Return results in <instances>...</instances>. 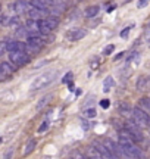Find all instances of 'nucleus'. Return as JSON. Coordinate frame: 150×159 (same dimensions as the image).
<instances>
[{"instance_id": "obj_11", "label": "nucleus", "mask_w": 150, "mask_h": 159, "mask_svg": "<svg viewBox=\"0 0 150 159\" xmlns=\"http://www.w3.org/2000/svg\"><path fill=\"white\" fill-rule=\"evenodd\" d=\"M146 84H147V80H146V77H139L135 87H137V90L141 91V90H144V89H146Z\"/></svg>"}, {"instance_id": "obj_17", "label": "nucleus", "mask_w": 150, "mask_h": 159, "mask_svg": "<svg viewBox=\"0 0 150 159\" xmlns=\"http://www.w3.org/2000/svg\"><path fill=\"white\" fill-rule=\"evenodd\" d=\"M47 128H49V122H47V121H44V122L38 127V133H44Z\"/></svg>"}, {"instance_id": "obj_23", "label": "nucleus", "mask_w": 150, "mask_h": 159, "mask_svg": "<svg viewBox=\"0 0 150 159\" xmlns=\"http://www.w3.org/2000/svg\"><path fill=\"white\" fill-rule=\"evenodd\" d=\"M82 127H84V130H88V128H90V125H88L87 121H82Z\"/></svg>"}, {"instance_id": "obj_13", "label": "nucleus", "mask_w": 150, "mask_h": 159, "mask_svg": "<svg viewBox=\"0 0 150 159\" xmlns=\"http://www.w3.org/2000/svg\"><path fill=\"white\" fill-rule=\"evenodd\" d=\"M28 13H29V16L34 19V18H40L41 15H43V13H46V12H44V11H40V9H35V7H33V9H29Z\"/></svg>"}, {"instance_id": "obj_7", "label": "nucleus", "mask_w": 150, "mask_h": 159, "mask_svg": "<svg viewBox=\"0 0 150 159\" xmlns=\"http://www.w3.org/2000/svg\"><path fill=\"white\" fill-rule=\"evenodd\" d=\"M13 71H15V68H13L9 62H2V65H0V78L7 80V77L12 75Z\"/></svg>"}, {"instance_id": "obj_1", "label": "nucleus", "mask_w": 150, "mask_h": 159, "mask_svg": "<svg viewBox=\"0 0 150 159\" xmlns=\"http://www.w3.org/2000/svg\"><path fill=\"white\" fill-rule=\"evenodd\" d=\"M55 77H56V72H55V71H49V72H44V74L35 77V78L33 80L31 85H29V90L35 91V90H41V89H44V87H47V85L55 80Z\"/></svg>"}, {"instance_id": "obj_20", "label": "nucleus", "mask_w": 150, "mask_h": 159, "mask_svg": "<svg viewBox=\"0 0 150 159\" xmlns=\"http://www.w3.org/2000/svg\"><path fill=\"white\" fill-rule=\"evenodd\" d=\"M144 39L147 43H150V27L147 30H146V33H144Z\"/></svg>"}, {"instance_id": "obj_9", "label": "nucleus", "mask_w": 150, "mask_h": 159, "mask_svg": "<svg viewBox=\"0 0 150 159\" xmlns=\"http://www.w3.org/2000/svg\"><path fill=\"white\" fill-rule=\"evenodd\" d=\"M35 146H37V140H35V139L28 140V143L25 144V148H24V150H22V153L25 155V156H27V155H29L35 149Z\"/></svg>"}, {"instance_id": "obj_16", "label": "nucleus", "mask_w": 150, "mask_h": 159, "mask_svg": "<svg viewBox=\"0 0 150 159\" xmlns=\"http://www.w3.org/2000/svg\"><path fill=\"white\" fill-rule=\"evenodd\" d=\"M12 156H13V148H9L3 155V159H12Z\"/></svg>"}, {"instance_id": "obj_24", "label": "nucleus", "mask_w": 150, "mask_h": 159, "mask_svg": "<svg viewBox=\"0 0 150 159\" xmlns=\"http://www.w3.org/2000/svg\"><path fill=\"white\" fill-rule=\"evenodd\" d=\"M124 55H125V53H124V52H121V53H119V55H116V56H115V61H118V59H121V57L124 56Z\"/></svg>"}, {"instance_id": "obj_5", "label": "nucleus", "mask_w": 150, "mask_h": 159, "mask_svg": "<svg viewBox=\"0 0 150 159\" xmlns=\"http://www.w3.org/2000/svg\"><path fill=\"white\" fill-rule=\"evenodd\" d=\"M86 35H87V30H84V28H75V30H71L66 37H68L71 41H78V40L84 39Z\"/></svg>"}, {"instance_id": "obj_12", "label": "nucleus", "mask_w": 150, "mask_h": 159, "mask_svg": "<svg viewBox=\"0 0 150 159\" xmlns=\"http://www.w3.org/2000/svg\"><path fill=\"white\" fill-rule=\"evenodd\" d=\"M52 99H53V94H49V96H44V97H43V99H41V100H40V102L37 103V109H41V108H43V106H44V105H47V103L50 102Z\"/></svg>"}, {"instance_id": "obj_22", "label": "nucleus", "mask_w": 150, "mask_h": 159, "mask_svg": "<svg viewBox=\"0 0 150 159\" xmlns=\"http://www.w3.org/2000/svg\"><path fill=\"white\" fill-rule=\"evenodd\" d=\"M72 78V72H68V74L65 75V78H64V83H68L69 80Z\"/></svg>"}, {"instance_id": "obj_8", "label": "nucleus", "mask_w": 150, "mask_h": 159, "mask_svg": "<svg viewBox=\"0 0 150 159\" xmlns=\"http://www.w3.org/2000/svg\"><path fill=\"white\" fill-rule=\"evenodd\" d=\"M99 11H100V6H97V5L88 6V7H86V11H84V16L86 18H94L99 13Z\"/></svg>"}, {"instance_id": "obj_21", "label": "nucleus", "mask_w": 150, "mask_h": 159, "mask_svg": "<svg viewBox=\"0 0 150 159\" xmlns=\"http://www.w3.org/2000/svg\"><path fill=\"white\" fill-rule=\"evenodd\" d=\"M147 3H149L147 0H141V2H139V3H137V6H139L140 9H143L144 6H147Z\"/></svg>"}, {"instance_id": "obj_14", "label": "nucleus", "mask_w": 150, "mask_h": 159, "mask_svg": "<svg viewBox=\"0 0 150 159\" xmlns=\"http://www.w3.org/2000/svg\"><path fill=\"white\" fill-rule=\"evenodd\" d=\"M84 116H86V118H96V115H97V111H96V109L94 108H90V109H86V111H84Z\"/></svg>"}, {"instance_id": "obj_15", "label": "nucleus", "mask_w": 150, "mask_h": 159, "mask_svg": "<svg viewBox=\"0 0 150 159\" xmlns=\"http://www.w3.org/2000/svg\"><path fill=\"white\" fill-rule=\"evenodd\" d=\"M113 50H115V46H113V44L106 46V47H104V50H103V55H106V56H108V55H110Z\"/></svg>"}, {"instance_id": "obj_18", "label": "nucleus", "mask_w": 150, "mask_h": 159, "mask_svg": "<svg viewBox=\"0 0 150 159\" xmlns=\"http://www.w3.org/2000/svg\"><path fill=\"white\" fill-rule=\"evenodd\" d=\"M100 106L104 109H108L110 106V100H108V99H103V100H100Z\"/></svg>"}, {"instance_id": "obj_19", "label": "nucleus", "mask_w": 150, "mask_h": 159, "mask_svg": "<svg viewBox=\"0 0 150 159\" xmlns=\"http://www.w3.org/2000/svg\"><path fill=\"white\" fill-rule=\"evenodd\" d=\"M130 30H131V28L128 27V28H125L124 31H122V33H121V37H122V39H127L128 34H130Z\"/></svg>"}, {"instance_id": "obj_26", "label": "nucleus", "mask_w": 150, "mask_h": 159, "mask_svg": "<svg viewBox=\"0 0 150 159\" xmlns=\"http://www.w3.org/2000/svg\"><path fill=\"white\" fill-rule=\"evenodd\" d=\"M113 9H115V6H113V5H112V6H109V9H108V12H112V11H113Z\"/></svg>"}, {"instance_id": "obj_25", "label": "nucleus", "mask_w": 150, "mask_h": 159, "mask_svg": "<svg viewBox=\"0 0 150 159\" xmlns=\"http://www.w3.org/2000/svg\"><path fill=\"white\" fill-rule=\"evenodd\" d=\"M97 65H99L97 61H96V62H93V66H91V68H93V69H94V68H97Z\"/></svg>"}, {"instance_id": "obj_6", "label": "nucleus", "mask_w": 150, "mask_h": 159, "mask_svg": "<svg viewBox=\"0 0 150 159\" xmlns=\"http://www.w3.org/2000/svg\"><path fill=\"white\" fill-rule=\"evenodd\" d=\"M134 108L128 102H119L118 103V112L124 116H133Z\"/></svg>"}, {"instance_id": "obj_3", "label": "nucleus", "mask_w": 150, "mask_h": 159, "mask_svg": "<svg viewBox=\"0 0 150 159\" xmlns=\"http://www.w3.org/2000/svg\"><path fill=\"white\" fill-rule=\"evenodd\" d=\"M59 27V18L56 16H47L44 19H40V33L49 34L52 30Z\"/></svg>"}, {"instance_id": "obj_10", "label": "nucleus", "mask_w": 150, "mask_h": 159, "mask_svg": "<svg viewBox=\"0 0 150 159\" xmlns=\"http://www.w3.org/2000/svg\"><path fill=\"white\" fill-rule=\"evenodd\" d=\"M112 87H113V78L112 77H106V80L103 81V91L108 93V91L112 90Z\"/></svg>"}, {"instance_id": "obj_4", "label": "nucleus", "mask_w": 150, "mask_h": 159, "mask_svg": "<svg viewBox=\"0 0 150 159\" xmlns=\"http://www.w3.org/2000/svg\"><path fill=\"white\" fill-rule=\"evenodd\" d=\"M9 59L13 65H18V66H22V65H27L29 62V56L27 52H13V53H9Z\"/></svg>"}, {"instance_id": "obj_2", "label": "nucleus", "mask_w": 150, "mask_h": 159, "mask_svg": "<svg viewBox=\"0 0 150 159\" xmlns=\"http://www.w3.org/2000/svg\"><path fill=\"white\" fill-rule=\"evenodd\" d=\"M133 119L135 125L139 127H150V116L139 106H135L133 111Z\"/></svg>"}, {"instance_id": "obj_27", "label": "nucleus", "mask_w": 150, "mask_h": 159, "mask_svg": "<svg viewBox=\"0 0 150 159\" xmlns=\"http://www.w3.org/2000/svg\"><path fill=\"white\" fill-rule=\"evenodd\" d=\"M43 159H52V158H43Z\"/></svg>"}]
</instances>
